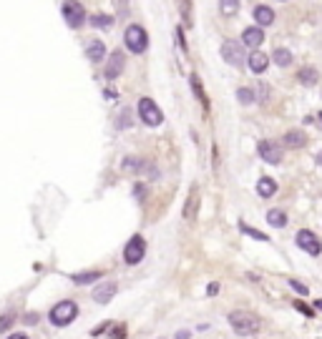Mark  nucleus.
Returning <instances> with one entry per match:
<instances>
[{
    "label": "nucleus",
    "instance_id": "f257e3e1",
    "mask_svg": "<svg viewBox=\"0 0 322 339\" xmlns=\"http://www.w3.org/2000/svg\"><path fill=\"white\" fill-rule=\"evenodd\" d=\"M227 319H229V326H232L239 336H252V334H257V331H259V326H262L259 316H257V314H252V311H244V309L232 311Z\"/></svg>",
    "mask_w": 322,
    "mask_h": 339
},
{
    "label": "nucleus",
    "instance_id": "f03ea898",
    "mask_svg": "<svg viewBox=\"0 0 322 339\" xmlns=\"http://www.w3.org/2000/svg\"><path fill=\"white\" fill-rule=\"evenodd\" d=\"M76 316H78V304L71 301V299L58 301V304L51 309V314H48V319H51L53 326H68V324L76 321Z\"/></svg>",
    "mask_w": 322,
    "mask_h": 339
},
{
    "label": "nucleus",
    "instance_id": "7ed1b4c3",
    "mask_svg": "<svg viewBox=\"0 0 322 339\" xmlns=\"http://www.w3.org/2000/svg\"><path fill=\"white\" fill-rule=\"evenodd\" d=\"M123 43H126V48H128L131 53H143V51L148 48V33H146V28L131 23V26L126 28V33H123Z\"/></svg>",
    "mask_w": 322,
    "mask_h": 339
},
{
    "label": "nucleus",
    "instance_id": "20e7f679",
    "mask_svg": "<svg viewBox=\"0 0 322 339\" xmlns=\"http://www.w3.org/2000/svg\"><path fill=\"white\" fill-rule=\"evenodd\" d=\"M146 259V239L143 236H131L128 239V244L123 246V261L128 264V266H136V264H141Z\"/></svg>",
    "mask_w": 322,
    "mask_h": 339
},
{
    "label": "nucleus",
    "instance_id": "39448f33",
    "mask_svg": "<svg viewBox=\"0 0 322 339\" xmlns=\"http://www.w3.org/2000/svg\"><path fill=\"white\" fill-rule=\"evenodd\" d=\"M138 116H141V121H143L146 126H151V128H156V126L164 123V113H161V108H158L156 101H151V98H141V101H138Z\"/></svg>",
    "mask_w": 322,
    "mask_h": 339
},
{
    "label": "nucleus",
    "instance_id": "423d86ee",
    "mask_svg": "<svg viewBox=\"0 0 322 339\" xmlns=\"http://www.w3.org/2000/svg\"><path fill=\"white\" fill-rule=\"evenodd\" d=\"M63 18L68 23V28H81L86 23V8L78 3V0H66L63 3Z\"/></svg>",
    "mask_w": 322,
    "mask_h": 339
},
{
    "label": "nucleus",
    "instance_id": "0eeeda50",
    "mask_svg": "<svg viewBox=\"0 0 322 339\" xmlns=\"http://www.w3.org/2000/svg\"><path fill=\"white\" fill-rule=\"evenodd\" d=\"M222 58L229 63V66H234V68H239V66H244V46L242 43H237V41H224L222 43Z\"/></svg>",
    "mask_w": 322,
    "mask_h": 339
},
{
    "label": "nucleus",
    "instance_id": "6e6552de",
    "mask_svg": "<svg viewBox=\"0 0 322 339\" xmlns=\"http://www.w3.org/2000/svg\"><path fill=\"white\" fill-rule=\"evenodd\" d=\"M297 246L302 249V251H307L309 256H319L322 254V244H319V239L309 231V229H302V231H297Z\"/></svg>",
    "mask_w": 322,
    "mask_h": 339
},
{
    "label": "nucleus",
    "instance_id": "1a4fd4ad",
    "mask_svg": "<svg viewBox=\"0 0 322 339\" xmlns=\"http://www.w3.org/2000/svg\"><path fill=\"white\" fill-rule=\"evenodd\" d=\"M257 151H259L262 161H267V163H279V161H282V156H284L282 146H279V143H274V141H259Z\"/></svg>",
    "mask_w": 322,
    "mask_h": 339
},
{
    "label": "nucleus",
    "instance_id": "9d476101",
    "mask_svg": "<svg viewBox=\"0 0 322 339\" xmlns=\"http://www.w3.org/2000/svg\"><path fill=\"white\" fill-rule=\"evenodd\" d=\"M123 68H126V58H123V53H121V51H113V53H111V58H108V63H106L103 76H106L108 81H113V78H118V76L123 73Z\"/></svg>",
    "mask_w": 322,
    "mask_h": 339
},
{
    "label": "nucleus",
    "instance_id": "9b49d317",
    "mask_svg": "<svg viewBox=\"0 0 322 339\" xmlns=\"http://www.w3.org/2000/svg\"><path fill=\"white\" fill-rule=\"evenodd\" d=\"M262 43H264V33H262V28H259V26H249V28H244V33H242V46H247V48L257 51Z\"/></svg>",
    "mask_w": 322,
    "mask_h": 339
},
{
    "label": "nucleus",
    "instance_id": "f8f14e48",
    "mask_svg": "<svg viewBox=\"0 0 322 339\" xmlns=\"http://www.w3.org/2000/svg\"><path fill=\"white\" fill-rule=\"evenodd\" d=\"M197 211H199V186L194 184L189 189V196H187V204H184V219L187 221H194L197 219Z\"/></svg>",
    "mask_w": 322,
    "mask_h": 339
},
{
    "label": "nucleus",
    "instance_id": "ddd939ff",
    "mask_svg": "<svg viewBox=\"0 0 322 339\" xmlns=\"http://www.w3.org/2000/svg\"><path fill=\"white\" fill-rule=\"evenodd\" d=\"M116 291H118L116 281H103V284H98V286L93 289V299H96L98 304H108V301L116 296Z\"/></svg>",
    "mask_w": 322,
    "mask_h": 339
},
{
    "label": "nucleus",
    "instance_id": "4468645a",
    "mask_svg": "<svg viewBox=\"0 0 322 339\" xmlns=\"http://www.w3.org/2000/svg\"><path fill=\"white\" fill-rule=\"evenodd\" d=\"M247 66L252 68V73H264L267 66H269V56H264V53H259V51H252Z\"/></svg>",
    "mask_w": 322,
    "mask_h": 339
},
{
    "label": "nucleus",
    "instance_id": "2eb2a0df",
    "mask_svg": "<svg viewBox=\"0 0 322 339\" xmlns=\"http://www.w3.org/2000/svg\"><path fill=\"white\" fill-rule=\"evenodd\" d=\"M284 146H287V148H302V146H307L304 131H299V128L287 131V133H284Z\"/></svg>",
    "mask_w": 322,
    "mask_h": 339
},
{
    "label": "nucleus",
    "instance_id": "dca6fc26",
    "mask_svg": "<svg viewBox=\"0 0 322 339\" xmlns=\"http://www.w3.org/2000/svg\"><path fill=\"white\" fill-rule=\"evenodd\" d=\"M86 56H88L91 63H101V61L106 58V46H103V41H91L88 48H86Z\"/></svg>",
    "mask_w": 322,
    "mask_h": 339
},
{
    "label": "nucleus",
    "instance_id": "f3484780",
    "mask_svg": "<svg viewBox=\"0 0 322 339\" xmlns=\"http://www.w3.org/2000/svg\"><path fill=\"white\" fill-rule=\"evenodd\" d=\"M257 194H259L262 199H272V196L277 194V181L269 179V176H262V179L257 181Z\"/></svg>",
    "mask_w": 322,
    "mask_h": 339
},
{
    "label": "nucleus",
    "instance_id": "a211bd4d",
    "mask_svg": "<svg viewBox=\"0 0 322 339\" xmlns=\"http://www.w3.org/2000/svg\"><path fill=\"white\" fill-rule=\"evenodd\" d=\"M254 21H257L259 28H262V26H272V23H274V11H272L269 6H257V8H254Z\"/></svg>",
    "mask_w": 322,
    "mask_h": 339
},
{
    "label": "nucleus",
    "instance_id": "6ab92c4d",
    "mask_svg": "<svg viewBox=\"0 0 322 339\" xmlns=\"http://www.w3.org/2000/svg\"><path fill=\"white\" fill-rule=\"evenodd\" d=\"M98 279H103V271H81V274H73L71 276V281L73 284H78V286H86V284H93V281H98Z\"/></svg>",
    "mask_w": 322,
    "mask_h": 339
},
{
    "label": "nucleus",
    "instance_id": "aec40b11",
    "mask_svg": "<svg viewBox=\"0 0 322 339\" xmlns=\"http://www.w3.org/2000/svg\"><path fill=\"white\" fill-rule=\"evenodd\" d=\"M267 224L274 226V229H284L287 226V214L282 209H269L267 211Z\"/></svg>",
    "mask_w": 322,
    "mask_h": 339
},
{
    "label": "nucleus",
    "instance_id": "412c9836",
    "mask_svg": "<svg viewBox=\"0 0 322 339\" xmlns=\"http://www.w3.org/2000/svg\"><path fill=\"white\" fill-rule=\"evenodd\" d=\"M192 91H194V96H197V101L204 106V111H209V101H207V93H204V86H202V81H199V76L197 73H192Z\"/></svg>",
    "mask_w": 322,
    "mask_h": 339
},
{
    "label": "nucleus",
    "instance_id": "4be33fe9",
    "mask_svg": "<svg viewBox=\"0 0 322 339\" xmlns=\"http://www.w3.org/2000/svg\"><path fill=\"white\" fill-rule=\"evenodd\" d=\"M297 78H299V83H302V86H314V83H317V68L304 66V68H299Z\"/></svg>",
    "mask_w": 322,
    "mask_h": 339
},
{
    "label": "nucleus",
    "instance_id": "5701e85b",
    "mask_svg": "<svg viewBox=\"0 0 322 339\" xmlns=\"http://www.w3.org/2000/svg\"><path fill=\"white\" fill-rule=\"evenodd\" d=\"M269 58H272V61L279 66V68H287V66L292 63V51H287V48H277V51H274Z\"/></svg>",
    "mask_w": 322,
    "mask_h": 339
},
{
    "label": "nucleus",
    "instance_id": "b1692460",
    "mask_svg": "<svg viewBox=\"0 0 322 339\" xmlns=\"http://www.w3.org/2000/svg\"><path fill=\"white\" fill-rule=\"evenodd\" d=\"M219 11H222V16H227V18L237 16V13H239V0H219Z\"/></svg>",
    "mask_w": 322,
    "mask_h": 339
},
{
    "label": "nucleus",
    "instance_id": "393cba45",
    "mask_svg": "<svg viewBox=\"0 0 322 339\" xmlns=\"http://www.w3.org/2000/svg\"><path fill=\"white\" fill-rule=\"evenodd\" d=\"M254 91L252 88H247V86H242V88H237V101L242 103V106H249V103H254Z\"/></svg>",
    "mask_w": 322,
    "mask_h": 339
},
{
    "label": "nucleus",
    "instance_id": "a878e982",
    "mask_svg": "<svg viewBox=\"0 0 322 339\" xmlns=\"http://www.w3.org/2000/svg\"><path fill=\"white\" fill-rule=\"evenodd\" d=\"M239 229H242V234H247V236H252V239H257V241H269V236H267L264 231H259V229H252V226H247L244 221L239 224Z\"/></svg>",
    "mask_w": 322,
    "mask_h": 339
},
{
    "label": "nucleus",
    "instance_id": "bb28decb",
    "mask_svg": "<svg viewBox=\"0 0 322 339\" xmlns=\"http://www.w3.org/2000/svg\"><path fill=\"white\" fill-rule=\"evenodd\" d=\"M91 26H96V28H111L113 26V18L106 16V13H98V16L91 18Z\"/></svg>",
    "mask_w": 322,
    "mask_h": 339
},
{
    "label": "nucleus",
    "instance_id": "cd10ccee",
    "mask_svg": "<svg viewBox=\"0 0 322 339\" xmlns=\"http://www.w3.org/2000/svg\"><path fill=\"white\" fill-rule=\"evenodd\" d=\"M138 166H141V158H136V156H128V158L123 161V171L138 174Z\"/></svg>",
    "mask_w": 322,
    "mask_h": 339
},
{
    "label": "nucleus",
    "instance_id": "c85d7f7f",
    "mask_svg": "<svg viewBox=\"0 0 322 339\" xmlns=\"http://www.w3.org/2000/svg\"><path fill=\"white\" fill-rule=\"evenodd\" d=\"M131 121H133V118H131V108H123L121 116H118V121H116V126H118V128H128Z\"/></svg>",
    "mask_w": 322,
    "mask_h": 339
},
{
    "label": "nucleus",
    "instance_id": "c756f323",
    "mask_svg": "<svg viewBox=\"0 0 322 339\" xmlns=\"http://www.w3.org/2000/svg\"><path fill=\"white\" fill-rule=\"evenodd\" d=\"M133 196H136L138 201H146V196H148V189H146V184H133Z\"/></svg>",
    "mask_w": 322,
    "mask_h": 339
},
{
    "label": "nucleus",
    "instance_id": "7c9ffc66",
    "mask_svg": "<svg viewBox=\"0 0 322 339\" xmlns=\"http://www.w3.org/2000/svg\"><path fill=\"white\" fill-rule=\"evenodd\" d=\"M289 286H292L297 294H302V296H307V294H309V286H307V284H302V281H297V279H289Z\"/></svg>",
    "mask_w": 322,
    "mask_h": 339
},
{
    "label": "nucleus",
    "instance_id": "2f4dec72",
    "mask_svg": "<svg viewBox=\"0 0 322 339\" xmlns=\"http://www.w3.org/2000/svg\"><path fill=\"white\" fill-rule=\"evenodd\" d=\"M13 321H16V314H3V316H0V331H6L8 326H13Z\"/></svg>",
    "mask_w": 322,
    "mask_h": 339
},
{
    "label": "nucleus",
    "instance_id": "473e14b6",
    "mask_svg": "<svg viewBox=\"0 0 322 339\" xmlns=\"http://www.w3.org/2000/svg\"><path fill=\"white\" fill-rule=\"evenodd\" d=\"M294 309H297L299 314H304V316H314V311H312V306H307V304H302L299 299L294 301Z\"/></svg>",
    "mask_w": 322,
    "mask_h": 339
},
{
    "label": "nucleus",
    "instance_id": "72a5a7b5",
    "mask_svg": "<svg viewBox=\"0 0 322 339\" xmlns=\"http://www.w3.org/2000/svg\"><path fill=\"white\" fill-rule=\"evenodd\" d=\"M111 336H113V339H126V326H123V324L116 326V329L111 331Z\"/></svg>",
    "mask_w": 322,
    "mask_h": 339
},
{
    "label": "nucleus",
    "instance_id": "f704fd0d",
    "mask_svg": "<svg viewBox=\"0 0 322 339\" xmlns=\"http://www.w3.org/2000/svg\"><path fill=\"white\" fill-rule=\"evenodd\" d=\"M23 321H26V324H31V326H33V324H36V321H38V314H36V311H31V314H26V319H23Z\"/></svg>",
    "mask_w": 322,
    "mask_h": 339
},
{
    "label": "nucleus",
    "instance_id": "c9c22d12",
    "mask_svg": "<svg viewBox=\"0 0 322 339\" xmlns=\"http://www.w3.org/2000/svg\"><path fill=\"white\" fill-rule=\"evenodd\" d=\"M217 291H219V284H209V286H207V294H209V296H214Z\"/></svg>",
    "mask_w": 322,
    "mask_h": 339
},
{
    "label": "nucleus",
    "instance_id": "e433bc0d",
    "mask_svg": "<svg viewBox=\"0 0 322 339\" xmlns=\"http://www.w3.org/2000/svg\"><path fill=\"white\" fill-rule=\"evenodd\" d=\"M106 326H108V324H101V326H96L91 334H93V336H98V334H103V331H106Z\"/></svg>",
    "mask_w": 322,
    "mask_h": 339
},
{
    "label": "nucleus",
    "instance_id": "4c0bfd02",
    "mask_svg": "<svg viewBox=\"0 0 322 339\" xmlns=\"http://www.w3.org/2000/svg\"><path fill=\"white\" fill-rule=\"evenodd\" d=\"M312 123H314V126H317V128H319V131H322V113H317V116H314V121H312Z\"/></svg>",
    "mask_w": 322,
    "mask_h": 339
},
{
    "label": "nucleus",
    "instance_id": "58836bf2",
    "mask_svg": "<svg viewBox=\"0 0 322 339\" xmlns=\"http://www.w3.org/2000/svg\"><path fill=\"white\" fill-rule=\"evenodd\" d=\"M177 339H189V331H187V329H182V331L177 334Z\"/></svg>",
    "mask_w": 322,
    "mask_h": 339
},
{
    "label": "nucleus",
    "instance_id": "ea45409f",
    "mask_svg": "<svg viewBox=\"0 0 322 339\" xmlns=\"http://www.w3.org/2000/svg\"><path fill=\"white\" fill-rule=\"evenodd\" d=\"M8 339H28V336H26V334H11Z\"/></svg>",
    "mask_w": 322,
    "mask_h": 339
},
{
    "label": "nucleus",
    "instance_id": "a19ab883",
    "mask_svg": "<svg viewBox=\"0 0 322 339\" xmlns=\"http://www.w3.org/2000/svg\"><path fill=\"white\" fill-rule=\"evenodd\" d=\"M314 306H317V309L322 311V299H317V301H314Z\"/></svg>",
    "mask_w": 322,
    "mask_h": 339
},
{
    "label": "nucleus",
    "instance_id": "79ce46f5",
    "mask_svg": "<svg viewBox=\"0 0 322 339\" xmlns=\"http://www.w3.org/2000/svg\"><path fill=\"white\" fill-rule=\"evenodd\" d=\"M317 161H319V163H322V153H319V158H317Z\"/></svg>",
    "mask_w": 322,
    "mask_h": 339
}]
</instances>
